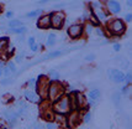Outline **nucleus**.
Wrapping results in <instances>:
<instances>
[{
    "instance_id": "38",
    "label": "nucleus",
    "mask_w": 132,
    "mask_h": 129,
    "mask_svg": "<svg viewBox=\"0 0 132 129\" xmlns=\"http://www.w3.org/2000/svg\"><path fill=\"white\" fill-rule=\"evenodd\" d=\"M25 40H26V36H25V35H17L16 42H23Z\"/></svg>"
},
{
    "instance_id": "24",
    "label": "nucleus",
    "mask_w": 132,
    "mask_h": 129,
    "mask_svg": "<svg viewBox=\"0 0 132 129\" xmlns=\"http://www.w3.org/2000/svg\"><path fill=\"white\" fill-rule=\"evenodd\" d=\"M104 4L103 3H100V1H93L92 4H90V9H92L93 11H95V10H100V9H104Z\"/></svg>"
},
{
    "instance_id": "43",
    "label": "nucleus",
    "mask_w": 132,
    "mask_h": 129,
    "mask_svg": "<svg viewBox=\"0 0 132 129\" xmlns=\"http://www.w3.org/2000/svg\"><path fill=\"white\" fill-rule=\"evenodd\" d=\"M1 12H3V5L0 4V14H1Z\"/></svg>"
},
{
    "instance_id": "3",
    "label": "nucleus",
    "mask_w": 132,
    "mask_h": 129,
    "mask_svg": "<svg viewBox=\"0 0 132 129\" xmlns=\"http://www.w3.org/2000/svg\"><path fill=\"white\" fill-rule=\"evenodd\" d=\"M51 111L53 113H57V114H68L70 112V108H69V102L67 94H64L62 98H59L54 103H52Z\"/></svg>"
},
{
    "instance_id": "12",
    "label": "nucleus",
    "mask_w": 132,
    "mask_h": 129,
    "mask_svg": "<svg viewBox=\"0 0 132 129\" xmlns=\"http://www.w3.org/2000/svg\"><path fill=\"white\" fill-rule=\"evenodd\" d=\"M86 98H88V101L98 102V101L101 98V91H100L99 88H93V89H90V91L88 92Z\"/></svg>"
},
{
    "instance_id": "16",
    "label": "nucleus",
    "mask_w": 132,
    "mask_h": 129,
    "mask_svg": "<svg viewBox=\"0 0 132 129\" xmlns=\"http://www.w3.org/2000/svg\"><path fill=\"white\" fill-rule=\"evenodd\" d=\"M27 31H29V29L26 27V25L20 26V27H17V29H7V32H9V34H12V35H26Z\"/></svg>"
},
{
    "instance_id": "1",
    "label": "nucleus",
    "mask_w": 132,
    "mask_h": 129,
    "mask_svg": "<svg viewBox=\"0 0 132 129\" xmlns=\"http://www.w3.org/2000/svg\"><path fill=\"white\" fill-rule=\"evenodd\" d=\"M104 27L108 36H122L126 34L127 24L120 18H112L105 23Z\"/></svg>"
},
{
    "instance_id": "21",
    "label": "nucleus",
    "mask_w": 132,
    "mask_h": 129,
    "mask_svg": "<svg viewBox=\"0 0 132 129\" xmlns=\"http://www.w3.org/2000/svg\"><path fill=\"white\" fill-rule=\"evenodd\" d=\"M6 67L11 71L12 75H16L17 73V64L14 62V61H7L6 62Z\"/></svg>"
},
{
    "instance_id": "31",
    "label": "nucleus",
    "mask_w": 132,
    "mask_h": 129,
    "mask_svg": "<svg viewBox=\"0 0 132 129\" xmlns=\"http://www.w3.org/2000/svg\"><path fill=\"white\" fill-rule=\"evenodd\" d=\"M112 50H114V52H120L122 50V45L120 42H114L112 44Z\"/></svg>"
},
{
    "instance_id": "2",
    "label": "nucleus",
    "mask_w": 132,
    "mask_h": 129,
    "mask_svg": "<svg viewBox=\"0 0 132 129\" xmlns=\"http://www.w3.org/2000/svg\"><path fill=\"white\" fill-rule=\"evenodd\" d=\"M65 94V86H63L61 81H54V82H50L48 88H47V96L46 99L50 101L51 103H54L56 101L62 98Z\"/></svg>"
},
{
    "instance_id": "40",
    "label": "nucleus",
    "mask_w": 132,
    "mask_h": 129,
    "mask_svg": "<svg viewBox=\"0 0 132 129\" xmlns=\"http://www.w3.org/2000/svg\"><path fill=\"white\" fill-rule=\"evenodd\" d=\"M34 129H45V127L40 123H35L34 124Z\"/></svg>"
},
{
    "instance_id": "25",
    "label": "nucleus",
    "mask_w": 132,
    "mask_h": 129,
    "mask_svg": "<svg viewBox=\"0 0 132 129\" xmlns=\"http://www.w3.org/2000/svg\"><path fill=\"white\" fill-rule=\"evenodd\" d=\"M14 83V78L12 77H3L0 80V84L1 86H9V84H12Z\"/></svg>"
},
{
    "instance_id": "20",
    "label": "nucleus",
    "mask_w": 132,
    "mask_h": 129,
    "mask_svg": "<svg viewBox=\"0 0 132 129\" xmlns=\"http://www.w3.org/2000/svg\"><path fill=\"white\" fill-rule=\"evenodd\" d=\"M94 32V26L90 23H84V35L90 36Z\"/></svg>"
},
{
    "instance_id": "19",
    "label": "nucleus",
    "mask_w": 132,
    "mask_h": 129,
    "mask_svg": "<svg viewBox=\"0 0 132 129\" xmlns=\"http://www.w3.org/2000/svg\"><path fill=\"white\" fill-rule=\"evenodd\" d=\"M94 32H95L99 37H106V36H108L105 27H104V26L101 27V25H99V26H96V27H94Z\"/></svg>"
},
{
    "instance_id": "29",
    "label": "nucleus",
    "mask_w": 132,
    "mask_h": 129,
    "mask_svg": "<svg viewBox=\"0 0 132 129\" xmlns=\"http://www.w3.org/2000/svg\"><path fill=\"white\" fill-rule=\"evenodd\" d=\"M7 45H9V37H6V36H4V37H0V48H6L7 47Z\"/></svg>"
},
{
    "instance_id": "23",
    "label": "nucleus",
    "mask_w": 132,
    "mask_h": 129,
    "mask_svg": "<svg viewBox=\"0 0 132 129\" xmlns=\"http://www.w3.org/2000/svg\"><path fill=\"white\" fill-rule=\"evenodd\" d=\"M90 119H92V112L88 109V111H85V113L81 116V122L84 124H88L90 122Z\"/></svg>"
},
{
    "instance_id": "37",
    "label": "nucleus",
    "mask_w": 132,
    "mask_h": 129,
    "mask_svg": "<svg viewBox=\"0 0 132 129\" xmlns=\"http://www.w3.org/2000/svg\"><path fill=\"white\" fill-rule=\"evenodd\" d=\"M35 44H36V37H35V36L27 37V45H29V47H31L32 45H35Z\"/></svg>"
},
{
    "instance_id": "45",
    "label": "nucleus",
    "mask_w": 132,
    "mask_h": 129,
    "mask_svg": "<svg viewBox=\"0 0 132 129\" xmlns=\"http://www.w3.org/2000/svg\"><path fill=\"white\" fill-rule=\"evenodd\" d=\"M119 1H123V0H119Z\"/></svg>"
},
{
    "instance_id": "11",
    "label": "nucleus",
    "mask_w": 132,
    "mask_h": 129,
    "mask_svg": "<svg viewBox=\"0 0 132 129\" xmlns=\"http://www.w3.org/2000/svg\"><path fill=\"white\" fill-rule=\"evenodd\" d=\"M93 15H94V18L98 20L99 24H105L108 20H109V14L106 12L105 9H100V10H95V11H93Z\"/></svg>"
},
{
    "instance_id": "14",
    "label": "nucleus",
    "mask_w": 132,
    "mask_h": 129,
    "mask_svg": "<svg viewBox=\"0 0 132 129\" xmlns=\"http://www.w3.org/2000/svg\"><path fill=\"white\" fill-rule=\"evenodd\" d=\"M43 14V9H36V10H31V11L26 12L22 18L26 20H31V19H38Z\"/></svg>"
},
{
    "instance_id": "27",
    "label": "nucleus",
    "mask_w": 132,
    "mask_h": 129,
    "mask_svg": "<svg viewBox=\"0 0 132 129\" xmlns=\"http://www.w3.org/2000/svg\"><path fill=\"white\" fill-rule=\"evenodd\" d=\"M45 129H61V127L58 125L56 122H53V120H48L45 125Z\"/></svg>"
},
{
    "instance_id": "22",
    "label": "nucleus",
    "mask_w": 132,
    "mask_h": 129,
    "mask_svg": "<svg viewBox=\"0 0 132 129\" xmlns=\"http://www.w3.org/2000/svg\"><path fill=\"white\" fill-rule=\"evenodd\" d=\"M36 84H37V77H32L30 78L29 81L26 82V86H27V89H34L36 88Z\"/></svg>"
},
{
    "instance_id": "33",
    "label": "nucleus",
    "mask_w": 132,
    "mask_h": 129,
    "mask_svg": "<svg viewBox=\"0 0 132 129\" xmlns=\"http://www.w3.org/2000/svg\"><path fill=\"white\" fill-rule=\"evenodd\" d=\"M14 16H15V12L12 11V10H7V11L5 12V15H4V18L7 19V20H12Z\"/></svg>"
},
{
    "instance_id": "6",
    "label": "nucleus",
    "mask_w": 132,
    "mask_h": 129,
    "mask_svg": "<svg viewBox=\"0 0 132 129\" xmlns=\"http://www.w3.org/2000/svg\"><path fill=\"white\" fill-rule=\"evenodd\" d=\"M106 75H108V78L115 84H122L125 81V72L120 68H108Z\"/></svg>"
},
{
    "instance_id": "17",
    "label": "nucleus",
    "mask_w": 132,
    "mask_h": 129,
    "mask_svg": "<svg viewBox=\"0 0 132 129\" xmlns=\"http://www.w3.org/2000/svg\"><path fill=\"white\" fill-rule=\"evenodd\" d=\"M121 99H122V94H121L120 91H116L111 94V102L115 104L116 108H119L121 104Z\"/></svg>"
},
{
    "instance_id": "13",
    "label": "nucleus",
    "mask_w": 132,
    "mask_h": 129,
    "mask_svg": "<svg viewBox=\"0 0 132 129\" xmlns=\"http://www.w3.org/2000/svg\"><path fill=\"white\" fill-rule=\"evenodd\" d=\"M47 78L50 80V82H54V81H61V78H62V75H61V72L57 71L56 68H52L47 72Z\"/></svg>"
},
{
    "instance_id": "8",
    "label": "nucleus",
    "mask_w": 132,
    "mask_h": 129,
    "mask_svg": "<svg viewBox=\"0 0 132 129\" xmlns=\"http://www.w3.org/2000/svg\"><path fill=\"white\" fill-rule=\"evenodd\" d=\"M105 6H106V12L114 15V16L121 14L122 11V5H121V1L119 0H108Z\"/></svg>"
},
{
    "instance_id": "32",
    "label": "nucleus",
    "mask_w": 132,
    "mask_h": 129,
    "mask_svg": "<svg viewBox=\"0 0 132 129\" xmlns=\"http://www.w3.org/2000/svg\"><path fill=\"white\" fill-rule=\"evenodd\" d=\"M122 20H123L126 24H130L132 21V14L131 12H126V14L123 15V19H122Z\"/></svg>"
},
{
    "instance_id": "39",
    "label": "nucleus",
    "mask_w": 132,
    "mask_h": 129,
    "mask_svg": "<svg viewBox=\"0 0 132 129\" xmlns=\"http://www.w3.org/2000/svg\"><path fill=\"white\" fill-rule=\"evenodd\" d=\"M52 0H38L36 4H38V5H46V4H50Z\"/></svg>"
},
{
    "instance_id": "30",
    "label": "nucleus",
    "mask_w": 132,
    "mask_h": 129,
    "mask_svg": "<svg viewBox=\"0 0 132 129\" xmlns=\"http://www.w3.org/2000/svg\"><path fill=\"white\" fill-rule=\"evenodd\" d=\"M67 6V3L65 1H61V3H57L56 5L53 6V11H56V10H62Z\"/></svg>"
},
{
    "instance_id": "36",
    "label": "nucleus",
    "mask_w": 132,
    "mask_h": 129,
    "mask_svg": "<svg viewBox=\"0 0 132 129\" xmlns=\"http://www.w3.org/2000/svg\"><path fill=\"white\" fill-rule=\"evenodd\" d=\"M23 61V55L22 53H21V55H15V60H14V62H15V63H21V62H22Z\"/></svg>"
},
{
    "instance_id": "41",
    "label": "nucleus",
    "mask_w": 132,
    "mask_h": 129,
    "mask_svg": "<svg viewBox=\"0 0 132 129\" xmlns=\"http://www.w3.org/2000/svg\"><path fill=\"white\" fill-rule=\"evenodd\" d=\"M125 1H126V8L127 9H131L132 8V0H125Z\"/></svg>"
},
{
    "instance_id": "4",
    "label": "nucleus",
    "mask_w": 132,
    "mask_h": 129,
    "mask_svg": "<svg viewBox=\"0 0 132 129\" xmlns=\"http://www.w3.org/2000/svg\"><path fill=\"white\" fill-rule=\"evenodd\" d=\"M51 14V29L54 31L62 30L64 26V21H65V14L62 10H56V11L50 12Z\"/></svg>"
},
{
    "instance_id": "46",
    "label": "nucleus",
    "mask_w": 132,
    "mask_h": 129,
    "mask_svg": "<svg viewBox=\"0 0 132 129\" xmlns=\"http://www.w3.org/2000/svg\"><path fill=\"white\" fill-rule=\"evenodd\" d=\"M27 129H29V128H27Z\"/></svg>"
},
{
    "instance_id": "7",
    "label": "nucleus",
    "mask_w": 132,
    "mask_h": 129,
    "mask_svg": "<svg viewBox=\"0 0 132 129\" xmlns=\"http://www.w3.org/2000/svg\"><path fill=\"white\" fill-rule=\"evenodd\" d=\"M81 116L80 111H70L68 114H65L67 117V128H75L77 125L81 123Z\"/></svg>"
},
{
    "instance_id": "10",
    "label": "nucleus",
    "mask_w": 132,
    "mask_h": 129,
    "mask_svg": "<svg viewBox=\"0 0 132 129\" xmlns=\"http://www.w3.org/2000/svg\"><path fill=\"white\" fill-rule=\"evenodd\" d=\"M37 29L40 30H50L51 29V14L41 15L37 19Z\"/></svg>"
},
{
    "instance_id": "9",
    "label": "nucleus",
    "mask_w": 132,
    "mask_h": 129,
    "mask_svg": "<svg viewBox=\"0 0 132 129\" xmlns=\"http://www.w3.org/2000/svg\"><path fill=\"white\" fill-rule=\"evenodd\" d=\"M23 98L27 101V102L35 103V104H38V103H42V102H43V99L35 92L34 89H25V91H23Z\"/></svg>"
},
{
    "instance_id": "5",
    "label": "nucleus",
    "mask_w": 132,
    "mask_h": 129,
    "mask_svg": "<svg viewBox=\"0 0 132 129\" xmlns=\"http://www.w3.org/2000/svg\"><path fill=\"white\" fill-rule=\"evenodd\" d=\"M67 35L72 40H79L84 36V24L83 23H75L70 24L67 26Z\"/></svg>"
},
{
    "instance_id": "26",
    "label": "nucleus",
    "mask_w": 132,
    "mask_h": 129,
    "mask_svg": "<svg viewBox=\"0 0 132 129\" xmlns=\"http://www.w3.org/2000/svg\"><path fill=\"white\" fill-rule=\"evenodd\" d=\"M131 82H132V73L131 71H127V72H125V81H123V83H125V86H131Z\"/></svg>"
},
{
    "instance_id": "15",
    "label": "nucleus",
    "mask_w": 132,
    "mask_h": 129,
    "mask_svg": "<svg viewBox=\"0 0 132 129\" xmlns=\"http://www.w3.org/2000/svg\"><path fill=\"white\" fill-rule=\"evenodd\" d=\"M57 44V35L56 32H50L46 37V46L47 47H53Z\"/></svg>"
},
{
    "instance_id": "42",
    "label": "nucleus",
    "mask_w": 132,
    "mask_h": 129,
    "mask_svg": "<svg viewBox=\"0 0 132 129\" xmlns=\"http://www.w3.org/2000/svg\"><path fill=\"white\" fill-rule=\"evenodd\" d=\"M6 66V61H3V60H0V70H3L4 67Z\"/></svg>"
},
{
    "instance_id": "44",
    "label": "nucleus",
    "mask_w": 132,
    "mask_h": 129,
    "mask_svg": "<svg viewBox=\"0 0 132 129\" xmlns=\"http://www.w3.org/2000/svg\"><path fill=\"white\" fill-rule=\"evenodd\" d=\"M3 77V70H0V78Z\"/></svg>"
},
{
    "instance_id": "34",
    "label": "nucleus",
    "mask_w": 132,
    "mask_h": 129,
    "mask_svg": "<svg viewBox=\"0 0 132 129\" xmlns=\"http://www.w3.org/2000/svg\"><path fill=\"white\" fill-rule=\"evenodd\" d=\"M3 77H12V73H11V71L9 70L7 67H4L3 68Z\"/></svg>"
},
{
    "instance_id": "18",
    "label": "nucleus",
    "mask_w": 132,
    "mask_h": 129,
    "mask_svg": "<svg viewBox=\"0 0 132 129\" xmlns=\"http://www.w3.org/2000/svg\"><path fill=\"white\" fill-rule=\"evenodd\" d=\"M23 25H25L23 21H21L20 19H12V20H9V23H7V27H9V29H17V27L23 26Z\"/></svg>"
},
{
    "instance_id": "35",
    "label": "nucleus",
    "mask_w": 132,
    "mask_h": 129,
    "mask_svg": "<svg viewBox=\"0 0 132 129\" xmlns=\"http://www.w3.org/2000/svg\"><path fill=\"white\" fill-rule=\"evenodd\" d=\"M40 48H41V44H38V42H36L35 45H32V46L30 47V50H31L32 52H38Z\"/></svg>"
},
{
    "instance_id": "28",
    "label": "nucleus",
    "mask_w": 132,
    "mask_h": 129,
    "mask_svg": "<svg viewBox=\"0 0 132 129\" xmlns=\"http://www.w3.org/2000/svg\"><path fill=\"white\" fill-rule=\"evenodd\" d=\"M84 60H85L86 62H93V61L96 60V55H95L94 52H89L84 56Z\"/></svg>"
}]
</instances>
